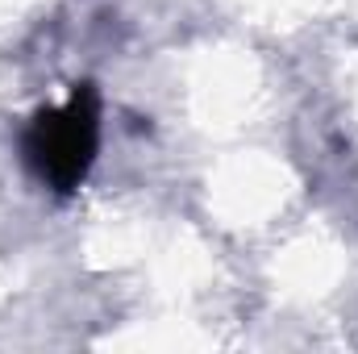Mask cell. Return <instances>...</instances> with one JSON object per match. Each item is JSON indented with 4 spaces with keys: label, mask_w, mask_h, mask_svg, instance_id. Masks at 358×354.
<instances>
[{
    "label": "cell",
    "mask_w": 358,
    "mask_h": 354,
    "mask_svg": "<svg viewBox=\"0 0 358 354\" xmlns=\"http://www.w3.org/2000/svg\"><path fill=\"white\" fill-rule=\"evenodd\" d=\"M100 138V104L92 84H76L67 104L42 108L25 129V159L42 183L55 192H76L96 159Z\"/></svg>",
    "instance_id": "1"
}]
</instances>
